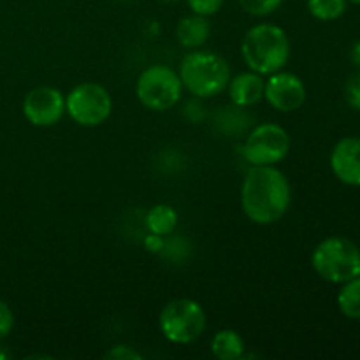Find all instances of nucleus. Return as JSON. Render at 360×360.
<instances>
[{
	"label": "nucleus",
	"instance_id": "obj_3",
	"mask_svg": "<svg viewBox=\"0 0 360 360\" xmlns=\"http://www.w3.org/2000/svg\"><path fill=\"white\" fill-rule=\"evenodd\" d=\"M183 86L200 98L217 97L229 86L231 67L227 60L213 51H192L183 56L179 65Z\"/></svg>",
	"mask_w": 360,
	"mask_h": 360
},
{
	"label": "nucleus",
	"instance_id": "obj_26",
	"mask_svg": "<svg viewBox=\"0 0 360 360\" xmlns=\"http://www.w3.org/2000/svg\"><path fill=\"white\" fill-rule=\"evenodd\" d=\"M348 2H352V4H355V6H360V0H348Z\"/></svg>",
	"mask_w": 360,
	"mask_h": 360
},
{
	"label": "nucleus",
	"instance_id": "obj_12",
	"mask_svg": "<svg viewBox=\"0 0 360 360\" xmlns=\"http://www.w3.org/2000/svg\"><path fill=\"white\" fill-rule=\"evenodd\" d=\"M266 81L257 72H243L229 81V97L238 108H250L264 98Z\"/></svg>",
	"mask_w": 360,
	"mask_h": 360
},
{
	"label": "nucleus",
	"instance_id": "obj_27",
	"mask_svg": "<svg viewBox=\"0 0 360 360\" xmlns=\"http://www.w3.org/2000/svg\"><path fill=\"white\" fill-rule=\"evenodd\" d=\"M164 2H174V0H164Z\"/></svg>",
	"mask_w": 360,
	"mask_h": 360
},
{
	"label": "nucleus",
	"instance_id": "obj_9",
	"mask_svg": "<svg viewBox=\"0 0 360 360\" xmlns=\"http://www.w3.org/2000/svg\"><path fill=\"white\" fill-rule=\"evenodd\" d=\"M65 112V97L60 90L49 86L34 88L23 101V115L32 125L51 127Z\"/></svg>",
	"mask_w": 360,
	"mask_h": 360
},
{
	"label": "nucleus",
	"instance_id": "obj_2",
	"mask_svg": "<svg viewBox=\"0 0 360 360\" xmlns=\"http://www.w3.org/2000/svg\"><path fill=\"white\" fill-rule=\"evenodd\" d=\"M241 53L250 70L260 76H271L287 65L290 58V41L278 25L259 23L243 37Z\"/></svg>",
	"mask_w": 360,
	"mask_h": 360
},
{
	"label": "nucleus",
	"instance_id": "obj_4",
	"mask_svg": "<svg viewBox=\"0 0 360 360\" xmlns=\"http://www.w3.org/2000/svg\"><path fill=\"white\" fill-rule=\"evenodd\" d=\"M311 266L322 280L343 285L360 276V250L350 239L333 236L313 250Z\"/></svg>",
	"mask_w": 360,
	"mask_h": 360
},
{
	"label": "nucleus",
	"instance_id": "obj_1",
	"mask_svg": "<svg viewBox=\"0 0 360 360\" xmlns=\"http://www.w3.org/2000/svg\"><path fill=\"white\" fill-rule=\"evenodd\" d=\"M292 202L288 178L274 165H253L245 176L241 206L246 217L259 225L276 224Z\"/></svg>",
	"mask_w": 360,
	"mask_h": 360
},
{
	"label": "nucleus",
	"instance_id": "obj_19",
	"mask_svg": "<svg viewBox=\"0 0 360 360\" xmlns=\"http://www.w3.org/2000/svg\"><path fill=\"white\" fill-rule=\"evenodd\" d=\"M192 9L193 14H200V16H211L217 14L224 6V0H186Z\"/></svg>",
	"mask_w": 360,
	"mask_h": 360
},
{
	"label": "nucleus",
	"instance_id": "obj_7",
	"mask_svg": "<svg viewBox=\"0 0 360 360\" xmlns=\"http://www.w3.org/2000/svg\"><path fill=\"white\" fill-rule=\"evenodd\" d=\"M65 111L83 127H97L111 116L112 98L104 86L97 83H83L69 91Z\"/></svg>",
	"mask_w": 360,
	"mask_h": 360
},
{
	"label": "nucleus",
	"instance_id": "obj_15",
	"mask_svg": "<svg viewBox=\"0 0 360 360\" xmlns=\"http://www.w3.org/2000/svg\"><path fill=\"white\" fill-rule=\"evenodd\" d=\"M146 227L148 231L158 236L172 234L174 229L178 227V213L174 207L167 206V204H157L148 211Z\"/></svg>",
	"mask_w": 360,
	"mask_h": 360
},
{
	"label": "nucleus",
	"instance_id": "obj_24",
	"mask_svg": "<svg viewBox=\"0 0 360 360\" xmlns=\"http://www.w3.org/2000/svg\"><path fill=\"white\" fill-rule=\"evenodd\" d=\"M352 60L360 67V42L354 46V51H352Z\"/></svg>",
	"mask_w": 360,
	"mask_h": 360
},
{
	"label": "nucleus",
	"instance_id": "obj_5",
	"mask_svg": "<svg viewBox=\"0 0 360 360\" xmlns=\"http://www.w3.org/2000/svg\"><path fill=\"white\" fill-rule=\"evenodd\" d=\"M158 323L165 340L188 345L202 336L207 316L202 306L193 299H174L164 306Z\"/></svg>",
	"mask_w": 360,
	"mask_h": 360
},
{
	"label": "nucleus",
	"instance_id": "obj_11",
	"mask_svg": "<svg viewBox=\"0 0 360 360\" xmlns=\"http://www.w3.org/2000/svg\"><path fill=\"white\" fill-rule=\"evenodd\" d=\"M330 169L341 183L360 186V137L348 136L338 141L330 153Z\"/></svg>",
	"mask_w": 360,
	"mask_h": 360
},
{
	"label": "nucleus",
	"instance_id": "obj_13",
	"mask_svg": "<svg viewBox=\"0 0 360 360\" xmlns=\"http://www.w3.org/2000/svg\"><path fill=\"white\" fill-rule=\"evenodd\" d=\"M176 35H178L179 44L185 48H199L210 37V23H207L206 16L192 14L179 21Z\"/></svg>",
	"mask_w": 360,
	"mask_h": 360
},
{
	"label": "nucleus",
	"instance_id": "obj_18",
	"mask_svg": "<svg viewBox=\"0 0 360 360\" xmlns=\"http://www.w3.org/2000/svg\"><path fill=\"white\" fill-rule=\"evenodd\" d=\"M281 2L283 0H239V6L245 9V13L252 14V16L264 18L280 9Z\"/></svg>",
	"mask_w": 360,
	"mask_h": 360
},
{
	"label": "nucleus",
	"instance_id": "obj_14",
	"mask_svg": "<svg viewBox=\"0 0 360 360\" xmlns=\"http://www.w3.org/2000/svg\"><path fill=\"white\" fill-rule=\"evenodd\" d=\"M211 352L220 360H238L245 355V341L232 329L218 330L211 341Z\"/></svg>",
	"mask_w": 360,
	"mask_h": 360
},
{
	"label": "nucleus",
	"instance_id": "obj_22",
	"mask_svg": "<svg viewBox=\"0 0 360 360\" xmlns=\"http://www.w3.org/2000/svg\"><path fill=\"white\" fill-rule=\"evenodd\" d=\"M104 357L115 359V360H141L143 359V355H141L137 350H134L132 347H123V345H118V347L111 348Z\"/></svg>",
	"mask_w": 360,
	"mask_h": 360
},
{
	"label": "nucleus",
	"instance_id": "obj_17",
	"mask_svg": "<svg viewBox=\"0 0 360 360\" xmlns=\"http://www.w3.org/2000/svg\"><path fill=\"white\" fill-rule=\"evenodd\" d=\"M348 0H308L309 14L320 21H334L347 11Z\"/></svg>",
	"mask_w": 360,
	"mask_h": 360
},
{
	"label": "nucleus",
	"instance_id": "obj_20",
	"mask_svg": "<svg viewBox=\"0 0 360 360\" xmlns=\"http://www.w3.org/2000/svg\"><path fill=\"white\" fill-rule=\"evenodd\" d=\"M14 326V315L9 306L4 301H0V341L6 340L11 334Z\"/></svg>",
	"mask_w": 360,
	"mask_h": 360
},
{
	"label": "nucleus",
	"instance_id": "obj_16",
	"mask_svg": "<svg viewBox=\"0 0 360 360\" xmlns=\"http://www.w3.org/2000/svg\"><path fill=\"white\" fill-rule=\"evenodd\" d=\"M338 308L347 319L360 320V276L343 283L338 294Z\"/></svg>",
	"mask_w": 360,
	"mask_h": 360
},
{
	"label": "nucleus",
	"instance_id": "obj_25",
	"mask_svg": "<svg viewBox=\"0 0 360 360\" xmlns=\"http://www.w3.org/2000/svg\"><path fill=\"white\" fill-rule=\"evenodd\" d=\"M9 357V354H7V352H4L2 348H0V359H7Z\"/></svg>",
	"mask_w": 360,
	"mask_h": 360
},
{
	"label": "nucleus",
	"instance_id": "obj_23",
	"mask_svg": "<svg viewBox=\"0 0 360 360\" xmlns=\"http://www.w3.org/2000/svg\"><path fill=\"white\" fill-rule=\"evenodd\" d=\"M144 248L151 253H160L162 250L165 248V243H164V236H158L150 232V234L144 238Z\"/></svg>",
	"mask_w": 360,
	"mask_h": 360
},
{
	"label": "nucleus",
	"instance_id": "obj_6",
	"mask_svg": "<svg viewBox=\"0 0 360 360\" xmlns=\"http://www.w3.org/2000/svg\"><path fill=\"white\" fill-rule=\"evenodd\" d=\"M183 83L179 74L167 65H151L137 79L136 94L144 108L151 111H167L181 98Z\"/></svg>",
	"mask_w": 360,
	"mask_h": 360
},
{
	"label": "nucleus",
	"instance_id": "obj_8",
	"mask_svg": "<svg viewBox=\"0 0 360 360\" xmlns=\"http://www.w3.org/2000/svg\"><path fill=\"white\" fill-rule=\"evenodd\" d=\"M241 151L252 165H274L290 151V136L276 123H262L250 132Z\"/></svg>",
	"mask_w": 360,
	"mask_h": 360
},
{
	"label": "nucleus",
	"instance_id": "obj_10",
	"mask_svg": "<svg viewBox=\"0 0 360 360\" xmlns=\"http://www.w3.org/2000/svg\"><path fill=\"white\" fill-rule=\"evenodd\" d=\"M264 97L276 111L292 112L306 102V86L297 74L278 70L266 81Z\"/></svg>",
	"mask_w": 360,
	"mask_h": 360
},
{
	"label": "nucleus",
	"instance_id": "obj_21",
	"mask_svg": "<svg viewBox=\"0 0 360 360\" xmlns=\"http://www.w3.org/2000/svg\"><path fill=\"white\" fill-rule=\"evenodd\" d=\"M347 102L350 108L360 111V72L352 76L347 83Z\"/></svg>",
	"mask_w": 360,
	"mask_h": 360
}]
</instances>
